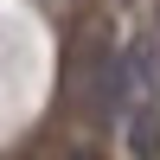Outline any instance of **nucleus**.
I'll list each match as a JSON object with an SVG mask.
<instances>
[{
	"mask_svg": "<svg viewBox=\"0 0 160 160\" xmlns=\"http://www.w3.org/2000/svg\"><path fill=\"white\" fill-rule=\"evenodd\" d=\"M122 135L135 160H160V38H141L122 58Z\"/></svg>",
	"mask_w": 160,
	"mask_h": 160,
	"instance_id": "f257e3e1",
	"label": "nucleus"
},
{
	"mask_svg": "<svg viewBox=\"0 0 160 160\" xmlns=\"http://www.w3.org/2000/svg\"><path fill=\"white\" fill-rule=\"evenodd\" d=\"M77 160H96V154H77Z\"/></svg>",
	"mask_w": 160,
	"mask_h": 160,
	"instance_id": "f03ea898",
	"label": "nucleus"
}]
</instances>
